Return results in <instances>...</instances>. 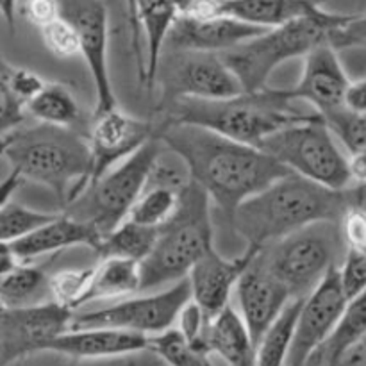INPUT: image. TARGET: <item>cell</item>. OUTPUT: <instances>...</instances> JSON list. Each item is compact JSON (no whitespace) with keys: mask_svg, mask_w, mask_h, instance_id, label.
Here are the masks:
<instances>
[{"mask_svg":"<svg viewBox=\"0 0 366 366\" xmlns=\"http://www.w3.org/2000/svg\"><path fill=\"white\" fill-rule=\"evenodd\" d=\"M157 138L188 167L192 181L231 220L236 207L282 175L286 167L263 149L188 124L156 118Z\"/></svg>","mask_w":366,"mask_h":366,"instance_id":"obj_1","label":"cell"},{"mask_svg":"<svg viewBox=\"0 0 366 366\" xmlns=\"http://www.w3.org/2000/svg\"><path fill=\"white\" fill-rule=\"evenodd\" d=\"M361 202H366V186L335 192L290 172L239 204L229 222L247 247L264 249L307 225L340 222Z\"/></svg>","mask_w":366,"mask_h":366,"instance_id":"obj_2","label":"cell"},{"mask_svg":"<svg viewBox=\"0 0 366 366\" xmlns=\"http://www.w3.org/2000/svg\"><path fill=\"white\" fill-rule=\"evenodd\" d=\"M159 120L207 129L234 142L259 147L268 136L313 113L293 109L281 89L264 88L231 99H181L159 109Z\"/></svg>","mask_w":366,"mask_h":366,"instance_id":"obj_3","label":"cell"},{"mask_svg":"<svg viewBox=\"0 0 366 366\" xmlns=\"http://www.w3.org/2000/svg\"><path fill=\"white\" fill-rule=\"evenodd\" d=\"M4 157L24 181L49 188L63 207L86 188L92 174L88 136L74 129L46 124L16 129Z\"/></svg>","mask_w":366,"mask_h":366,"instance_id":"obj_4","label":"cell"},{"mask_svg":"<svg viewBox=\"0 0 366 366\" xmlns=\"http://www.w3.org/2000/svg\"><path fill=\"white\" fill-rule=\"evenodd\" d=\"M211 199L189 182L174 217L157 229V238L142 267V292L182 281L192 268L214 249Z\"/></svg>","mask_w":366,"mask_h":366,"instance_id":"obj_5","label":"cell"},{"mask_svg":"<svg viewBox=\"0 0 366 366\" xmlns=\"http://www.w3.org/2000/svg\"><path fill=\"white\" fill-rule=\"evenodd\" d=\"M350 16L324 9L281 27L267 29L220 56L247 93L261 92L268 88V79L282 63L306 57L318 45L329 43L331 32L347 24Z\"/></svg>","mask_w":366,"mask_h":366,"instance_id":"obj_6","label":"cell"},{"mask_svg":"<svg viewBox=\"0 0 366 366\" xmlns=\"http://www.w3.org/2000/svg\"><path fill=\"white\" fill-rule=\"evenodd\" d=\"M293 174L335 192L352 188L349 156L320 114L279 129L259 145Z\"/></svg>","mask_w":366,"mask_h":366,"instance_id":"obj_7","label":"cell"},{"mask_svg":"<svg viewBox=\"0 0 366 366\" xmlns=\"http://www.w3.org/2000/svg\"><path fill=\"white\" fill-rule=\"evenodd\" d=\"M159 138L147 142L129 159L89 182L74 200L64 206V213L93 225L99 232L107 234L129 217L139 195L145 189L154 161L163 150Z\"/></svg>","mask_w":366,"mask_h":366,"instance_id":"obj_8","label":"cell"},{"mask_svg":"<svg viewBox=\"0 0 366 366\" xmlns=\"http://www.w3.org/2000/svg\"><path fill=\"white\" fill-rule=\"evenodd\" d=\"M338 222H318L267 245L263 256L292 299H306L338 264Z\"/></svg>","mask_w":366,"mask_h":366,"instance_id":"obj_9","label":"cell"},{"mask_svg":"<svg viewBox=\"0 0 366 366\" xmlns=\"http://www.w3.org/2000/svg\"><path fill=\"white\" fill-rule=\"evenodd\" d=\"M159 109L181 99H231L245 93L220 54L164 49L156 71Z\"/></svg>","mask_w":366,"mask_h":366,"instance_id":"obj_10","label":"cell"},{"mask_svg":"<svg viewBox=\"0 0 366 366\" xmlns=\"http://www.w3.org/2000/svg\"><path fill=\"white\" fill-rule=\"evenodd\" d=\"M189 300H192V288L186 277L170 285L163 292L132 297V299L127 297L113 302L111 306L75 313L71 329L107 327L152 338L174 327L182 307Z\"/></svg>","mask_w":366,"mask_h":366,"instance_id":"obj_11","label":"cell"},{"mask_svg":"<svg viewBox=\"0 0 366 366\" xmlns=\"http://www.w3.org/2000/svg\"><path fill=\"white\" fill-rule=\"evenodd\" d=\"M59 16L77 31L81 39V56L88 64L95 86V114L118 107L111 82L109 59V14L104 0H57Z\"/></svg>","mask_w":366,"mask_h":366,"instance_id":"obj_12","label":"cell"},{"mask_svg":"<svg viewBox=\"0 0 366 366\" xmlns=\"http://www.w3.org/2000/svg\"><path fill=\"white\" fill-rule=\"evenodd\" d=\"M74 315V311L52 300L6 310L0 320V366H7L31 354L45 352L52 340L71 329Z\"/></svg>","mask_w":366,"mask_h":366,"instance_id":"obj_13","label":"cell"},{"mask_svg":"<svg viewBox=\"0 0 366 366\" xmlns=\"http://www.w3.org/2000/svg\"><path fill=\"white\" fill-rule=\"evenodd\" d=\"M156 136V120L132 117L120 107L93 114L88 131V145L92 154V174L88 184L102 177L122 161L129 159Z\"/></svg>","mask_w":366,"mask_h":366,"instance_id":"obj_14","label":"cell"},{"mask_svg":"<svg viewBox=\"0 0 366 366\" xmlns=\"http://www.w3.org/2000/svg\"><path fill=\"white\" fill-rule=\"evenodd\" d=\"M349 304L338 267L329 272L310 297L302 300L286 366H306L311 354L331 336Z\"/></svg>","mask_w":366,"mask_h":366,"instance_id":"obj_15","label":"cell"},{"mask_svg":"<svg viewBox=\"0 0 366 366\" xmlns=\"http://www.w3.org/2000/svg\"><path fill=\"white\" fill-rule=\"evenodd\" d=\"M350 77L340 61L338 50L331 43H322L304 57L299 82L281 95L288 102H307L324 120L342 109L343 95Z\"/></svg>","mask_w":366,"mask_h":366,"instance_id":"obj_16","label":"cell"},{"mask_svg":"<svg viewBox=\"0 0 366 366\" xmlns=\"http://www.w3.org/2000/svg\"><path fill=\"white\" fill-rule=\"evenodd\" d=\"M236 297L239 315L256 345L293 300L286 286L270 270L261 249L243 272L236 286Z\"/></svg>","mask_w":366,"mask_h":366,"instance_id":"obj_17","label":"cell"},{"mask_svg":"<svg viewBox=\"0 0 366 366\" xmlns=\"http://www.w3.org/2000/svg\"><path fill=\"white\" fill-rule=\"evenodd\" d=\"M256 247H245L243 254L225 257L217 249H211L188 275L192 300L200 306L207 318H214L229 306L231 293L238 286L243 272L257 254Z\"/></svg>","mask_w":366,"mask_h":366,"instance_id":"obj_18","label":"cell"},{"mask_svg":"<svg viewBox=\"0 0 366 366\" xmlns=\"http://www.w3.org/2000/svg\"><path fill=\"white\" fill-rule=\"evenodd\" d=\"M263 31L267 29L245 24V21H239L231 16H177V20L172 25L164 49L224 54L256 38Z\"/></svg>","mask_w":366,"mask_h":366,"instance_id":"obj_19","label":"cell"},{"mask_svg":"<svg viewBox=\"0 0 366 366\" xmlns=\"http://www.w3.org/2000/svg\"><path fill=\"white\" fill-rule=\"evenodd\" d=\"M149 349V338L136 332L107 327L68 329L46 345L45 352H56L74 360H104L142 352Z\"/></svg>","mask_w":366,"mask_h":366,"instance_id":"obj_20","label":"cell"},{"mask_svg":"<svg viewBox=\"0 0 366 366\" xmlns=\"http://www.w3.org/2000/svg\"><path fill=\"white\" fill-rule=\"evenodd\" d=\"M100 239H102V232L63 211V213H57V217L52 218L49 224L41 225L29 236L14 242L13 249L21 263H31L36 257L59 252L64 249H74V247H88L93 252H97Z\"/></svg>","mask_w":366,"mask_h":366,"instance_id":"obj_21","label":"cell"},{"mask_svg":"<svg viewBox=\"0 0 366 366\" xmlns=\"http://www.w3.org/2000/svg\"><path fill=\"white\" fill-rule=\"evenodd\" d=\"M204 349L222 357L227 366H256L257 345L242 315L231 304L211 318L204 335Z\"/></svg>","mask_w":366,"mask_h":366,"instance_id":"obj_22","label":"cell"},{"mask_svg":"<svg viewBox=\"0 0 366 366\" xmlns=\"http://www.w3.org/2000/svg\"><path fill=\"white\" fill-rule=\"evenodd\" d=\"M325 0H220V14L261 29H274L324 11Z\"/></svg>","mask_w":366,"mask_h":366,"instance_id":"obj_23","label":"cell"},{"mask_svg":"<svg viewBox=\"0 0 366 366\" xmlns=\"http://www.w3.org/2000/svg\"><path fill=\"white\" fill-rule=\"evenodd\" d=\"M25 111L39 124L74 129L86 136L92 124V120L84 118L81 104L75 99L74 92L61 82H46L41 92L27 104Z\"/></svg>","mask_w":366,"mask_h":366,"instance_id":"obj_24","label":"cell"},{"mask_svg":"<svg viewBox=\"0 0 366 366\" xmlns=\"http://www.w3.org/2000/svg\"><path fill=\"white\" fill-rule=\"evenodd\" d=\"M142 292V267L139 261L124 257H104L95 264L89 302L120 300Z\"/></svg>","mask_w":366,"mask_h":366,"instance_id":"obj_25","label":"cell"},{"mask_svg":"<svg viewBox=\"0 0 366 366\" xmlns=\"http://www.w3.org/2000/svg\"><path fill=\"white\" fill-rule=\"evenodd\" d=\"M366 336V290L349 300L342 318L327 340L315 350L306 366H329L349 347Z\"/></svg>","mask_w":366,"mask_h":366,"instance_id":"obj_26","label":"cell"},{"mask_svg":"<svg viewBox=\"0 0 366 366\" xmlns=\"http://www.w3.org/2000/svg\"><path fill=\"white\" fill-rule=\"evenodd\" d=\"M50 275L43 267L21 263L11 274L0 279V297L7 310L29 307L50 300Z\"/></svg>","mask_w":366,"mask_h":366,"instance_id":"obj_27","label":"cell"},{"mask_svg":"<svg viewBox=\"0 0 366 366\" xmlns=\"http://www.w3.org/2000/svg\"><path fill=\"white\" fill-rule=\"evenodd\" d=\"M157 238V229L145 227L125 218L120 225L102 236L97 249L99 259L104 257H124L142 263L152 250Z\"/></svg>","mask_w":366,"mask_h":366,"instance_id":"obj_28","label":"cell"},{"mask_svg":"<svg viewBox=\"0 0 366 366\" xmlns=\"http://www.w3.org/2000/svg\"><path fill=\"white\" fill-rule=\"evenodd\" d=\"M302 300L304 299H293L277 318V322L261 338L256 350V366H286Z\"/></svg>","mask_w":366,"mask_h":366,"instance_id":"obj_29","label":"cell"},{"mask_svg":"<svg viewBox=\"0 0 366 366\" xmlns=\"http://www.w3.org/2000/svg\"><path fill=\"white\" fill-rule=\"evenodd\" d=\"M182 192L172 188H161V186H145V189H143L138 202L134 204L127 218L136 222V224L145 225V227L159 229L179 209Z\"/></svg>","mask_w":366,"mask_h":366,"instance_id":"obj_30","label":"cell"},{"mask_svg":"<svg viewBox=\"0 0 366 366\" xmlns=\"http://www.w3.org/2000/svg\"><path fill=\"white\" fill-rule=\"evenodd\" d=\"M95 267L66 268L50 274V300L77 313L84 304H89Z\"/></svg>","mask_w":366,"mask_h":366,"instance_id":"obj_31","label":"cell"},{"mask_svg":"<svg viewBox=\"0 0 366 366\" xmlns=\"http://www.w3.org/2000/svg\"><path fill=\"white\" fill-rule=\"evenodd\" d=\"M149 350L156 352L168 366H214L209 352L192 345L177 327L149 338Z\"/></svg>","mask_w":366,"mask_h":366,"instance_id":"obj_32","label":"cell"},{"mask_svg":"<svg viewBox=\"0 0 366 366\" xmlns=\"http://www.w3.org/2000/svg\"><path fill=\"white\" fill-rule=\"evenodd\" d=\"M57 213H45V211L31 209L16 202H7L0 207V242L14 243L25 238L41 225L49 224Z\"/></svg>","mask_w":366,"mask_h":366,"instance_id":"obj_33","label":"cell"},{"mask_svg":"<svg viewBox=\"0 0 366 366\" xmlns=\"http://www.w3.org/2000/svg\"><path fill=\"white\" fill-rule=\"evenodd\" d=\"M11 70L13 64L0 56V138L16 131L27 117L25 102L11 84Z\"/></svg>","mask_w":366,"mask_h":366,"instance_id":"obj_34","label":"cell"},{"mask_svg":"<svg viewBox=\"0 0 366 366\" xmlns=\"http://www.w3.org/2000/svg\"><path fill=\"white\" fill-rule=\"evenodd\" d=\"M39 34H41L46 50L57 59H71V57L82 54L77 31L63 16L56 18L49 25L39 29Z\"/></svg>","mask_w":366,"mask_h":366,"instance_id":"obj_35","label":"cell"},{"mask_svg":"<svg viewBox=\"0 0 366 366\" xmlns=\"http://www.w3.org/2000/svg\"><path fill=\"white\" fill-rule=\"evenodd\" d=\"M340 281L347 297L354 299L366 290V250L347 249L345 257L338 267Z\"/></svg>","mask_w":366,"mask_h":366,"instance_id":"obj_36","label":"cell"},{"mask_svg":"<svg viewBox=\"0 0 366 366\" xmlns=\"http://www.w3.org/2000/svg\"><path fill=\"white\" fill-rule=\"evenodd\" d=\"M338 227L347 249L366 250V202L350 206L340 218Z\"/></svg>","mask_w":366,"mask_h":366,"instance_id":"obj_37","label":"cell"},{"mask_svg":"<svg viewBox=\"0 0 366 366\" xmlns=\"http://www.w3.org/2000/svg\"><path fill=\"white\" fill-rule=\"evenodd\" d=\"M329 43L338 52L345 49H366V13L352 14L347 24L331 32Z\"/></svg>","mask_w":366,"mask_h":366,"instance_id":"obj_38","label":"cell"},{"mask_svg":"<svg viewBox=\"0 0 366 366\" xmlns=\"http://www.w3.org/2000/svg\"><path fill=\"white\" fill-rule=\"evenodd\" d=\"M18 11L29 24L38 29H43L50 21L59 18L57 0H20Z\"/></svg>","mask_w":366,"mask_h":366,"instance_id":"obj_39","label":"cell"},{"mask_svg":"<svg viewBox=\"0 0 366 366\" xmlns=\"http://www.w3.org/2000/svg\"><path fill=\"white\" fill-rule=\"evenodd\" d=\"M177 16L214 18L220 14V0H174Z\"/></svg>","mask_w":366,"mask_h":366,"instance_id":"obj_40","label":"cell"},{"mask_svg":"<svg viewBox=\"0 0 366 366\" xmlns=\"http://www.w3.org/2000/svg\"><path fill=\"white\" fill-rule=\"evenodd\" d=\"M20 264L21 261L18 259L16 252H14L13 243L0 242V279L6 277L7 274H11Z\"/></svg>","mask_w":366,"mask_h":366,"instance_id":"obj_41","label":"cell"},{"mask_svg":"<svg viewBox=\"0 0 366 366\" xmlns=\"http://www.w3.org/2000/svg\"><path fill=\"white\" fill-rule=\"evenodd\" d=\"M349 168L352 181L360 186H366V150L349 154Z\"/></svg>","mask_w":366,"mask_h":366,"instance_id":"obj_42","label":"cell"},{"mask_svg":"<svg viewBox=\"0 0 366 366\" xmlns=\"http://www.w3.org/2000/svg\"><path fill=\"white\" fill-rule=\"evenodd\" d=\"M21 182H24V179H21L20 174L14 170H11V174L0 182V207L6 206V204L9 202L13 193L20 188Z\"/></svg>","mask_w":366,"mask_h":366,"instance_id":"obj_43","label":"cell"},{"mask_svg":"<svg viewBox=\"0 0 366 366\" xmlns=\"http://www.w3.org/2000/svg\"><path fill=\"white\" fill-rule=\"evenodd\" d=\"M18 4H20V0H0V16L6 20L11 31H14V24H16Z\"/></svg>","mask_w":366,"mask_h":366,"instance_id":"obj_44","label":"cell"},{"mask_svg":"<svg viewBox=\"0 0 366 366\" xmlns=\"http://www.w3.org/2000/svg\"><path fill=\"white\" fill-rule=\"evenodd\" d=\"M11 134H13V132H11ZM11 134H7L6 138H0V157H2L4 154H6L7 145H9V142H11Z\"/></svg>","mask_w":366,"mask_h":366,"instance_id":"obj_45","label":"cell"},{"mask_svg":"<svg viewBox=\"0 0 366 366\" xmlns=\"http://www.w3.org/2000/svg\"><path fill=\"white\" fill-rule=\"evenodd\" d=\"M6 304H4V300H2V297H0V320H2V317H4V313H6Z\"/></svg>","mask_w":366,"mask_h":366,"instance_id":"obj_46","label":"cell"}]
</instances>
